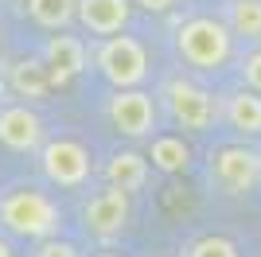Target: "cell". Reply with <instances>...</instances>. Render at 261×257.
Instances as JSON below:
<instances>
[{
  "instance_id": "52a82bcc",
  "label": "cell",
  "mask_w": 261,
  "mask_h": 257,
  "mask_svg": "<svg viewBox=\"0 0 261 257\" xmlns=\"http://www.w3.org/2000/svg\"><path fill=\"white\" fill-rule=\"evenodd\" d=\"M109 125L117 128L125 140H152V133H156L152 94H144L141 86L113 90V97H109Z\"/></svg>"
},
{
  "instance_id": "5bb4252c",
  "label": "cell",
  "mask_w": 261,
  "mask_h": 257,
  "mask_svg": "<svg viewBox=\"0 0 261 257\" xmlns=\"http://www.w3.org/2000/svg\"><path fill=\"white\" fill-rule=\"evenodd\" d=\"M148 160H152V168L164 171V175H184V171H191V164H195V152H191V144H187L184 137L160 133V137L148 140Z\"/></svg>"
},
{
  "instance_id": "d6986e66",
  "label": "cell",
  "mask_w": 261,
  "mask_h": 257,
  "mask_svg": "<svg viewBox=\"0 0 261 257\" xmlns=\"http://www.w3.org/2000/svg\"><path fill=\"white\" fill-rule=\"evenodd\" d=\"M32 257H82V249L74 246V242H66V238H43V242H35Z\"/></svg>"
},
{
  "instance_id": "3957f363",
  "label": "cell",
  "mask_w": 261,
  "mask_h": 257,
  "mask_svg": "<svg viewBox=\"0 0 261 257\" xmlns=\"http://www.w3.org/2000/svg\"><path fill=\"white\" fill-rule=\"evenodd\" d=\"M164 106L172 113V121L184 133H207L218 117H222V101H218L211 90H203L199 82L191 78H172V82H164L160 90Z\"/></svg>"
},
{
  "instance_id": "8992f818",
  "label": "cell",
  "mask_w": 261,
  "mask_h": 257,
  "mask_svg": "<svg viewBox=\"0 0 261 257\" xmlns=\"http://www.w3.org/2000/svg\"><path fill=\"white\" fill-rule=\"evenodd\" d=\"M211 183L230 199L250 195L261 183V152L246 144H222L211 152Z\"/></svg>"
},
{
  "instance_id": "44dd1931",
  "label": "cell",
  "mask_w": 261,
  "mask_h": 257,
  "mask_svg": "<svg viewBox=\"0 0 261 257\" xmlns=\"http://www.w3.org/2000/svg\"><path fill=\"white\" fill-rule=\"evenodd\" d=\"M133 4H137V8H144V12H156V16L175 8V0H133Z\"/></svg>"
},
{
  "instance_id": "30bf717a",
  "label": "cell",
  "mask_w": 261,
  "mask_h": 257,
  "mask_svg": "<svg viewBox=\"0 0 261 257\" xmlns=\"http://www.w3.org/2000/svg\"><path fill=\"white\" fill-rule=\"evenodd\" d=\"M133 16V0H78V23L90 35H121Z\"/></svg>"
},
{
  "instance_id": "277c9868",
  "label": "cell",
  "mask_w": 261,
  "mask_h": 257,
  "mask_svg": "<svg viewBox=\"0 0 261 257\" xmlns=\"http://www.w3.org/2000/svg\"><path fill=\"white\" fill-rule=\"evenodd\" d=\"M94 66L113 90H129L148 78V55L133 35H106L94 47Z\"/></svg>"
},
{
  "instance_id": "ffe728a7",
  "label": "cell",
  "mask_w": 261,
  "mask_h": 257,
  "mask_svg": "<svg viewBox=\"0 0 261 257\" xmlns=\"http://www.w3.org/2000/svg\"><path fill=\"white\" fill-rule=\"evenodd\" d=\"M238 74H242V86H250V90H257V94H261V47H253V51L242 55Z\"/></svg>"
},
{
  "instance_id": "4fadbf2b",
  "label": "cell",
  "mask_w": 261,
  "mask_h": 257,
  "mask_svg": "<svg viewBox=\"0 0 261 257\" xmlns=\"http://www.w3.org/2000/svg\"><path fill=\"white\" fill-rule=\"evenodd\" d=\"M148 168H152L148 156H141V152H133V148H121V152H113L106 160L101 175H106V183L125 187V191L133 195V191H141L144 183H148Z\"/></svg>"
},
{
  "instance_id": "7c38bea8",
  "label": "cell",
  "mask_w": 261,
  "mask_h": 257,
  "mask_svg": "<svg viewBox=\"0 0 261 257\" xmlns=\"http://www.w3.org/2000/svg\"><path fill=\"white\" fill-rule=\"evenodd\" d=\"M222 117L238 137H246V140L261 137V94L250 90V86L222 94Z\"/></svg>"
},
{
  "instance_id": "9a60e30c",
  "label": "cell",
  "mask_w": 261,
  "mask_h": 257,
  "mask_svg": "<svg viewBox=\"0 0 261 257\" xmlns=\"http://www.w3.org/2000/svg\"><path fill=\"white\" fill-rule=\"evenodd\" d=\"M28 16L47 32H63L78 20V0H28Z\"/></svg>"
},
{
  "instance_id": "603a6c76",
  "label": "cell",
  "mask_w": 261,
  "mask_h": 257,
  "mask_svg": "<svg viewBox=\"0 0 261 257\" xmlns=\"http://www.w3.org/2000/svg\"><path fill=\"white\" fill-rule=\"evenodd\" d=\"M94 257H121V253H94Z\"/></svg>"
},
{
  "instance_id": "8fae6325",
  "label": "cell",
  "mask_w": 261,
  "mask_h": 257,
  "mask_svg": "<svg viewBox=\"0 0 261 257\" xmlns=\"http://www.w3.org/2000/svg\"><path fill=\"white\" fill-rule=\"evenodd\" d=\"M43 66L51 82H70L86 70V43L78 39V35H51L43 47Z\"/></svg>"
},
{
  "instance_id": "7a4b0ae2",
  "label": "cell",
  "mask_w": 261,
  "mask_h": 257,
  "mask_svg": "<svg viewBox=\"0 0 261 257\" xmlns=\"http://www.w3.org/2000/svg\"><path fill=\"white\" fill-rule=\"evenodd\" d=\"M234 28L218 16H191L175 28V51L195 70H218L234 55Z\"/></svg>"
},
{
  "instance_id": "5b68a950",
  "label": "cell",
  "mask_w": 261,
  "mask_h": 257,
  "mask_svg": "<svg viewBox=\"0 0 261 257\" xmlns=\"http://www.w3.org/2000/svg\"><path fill=\"white\" fill-rule=\"evenodd\" d=\"M39 171L51 187L74 191L94 175V160H90V148L78 144L74 137H55L43 140V148H39Z\"/></svg>"
},
{
  "instance_id": "ba28073f",
  "label": "cell",
  "mask_w": 261,
  "mask_h": 257,
  "mask_svg": "<svg viewBox=\"0 0 261 257\" xmlns=\"http://www.w3.org/2000/svg\"><path fill=\"white\" fill-rule=\"evenodd\" d=\"M129 214H133L129 191L106 183V191L90 195L86 203H82V230L94 234V238H117L129 226Z\"/></svg>"
},
{
  "instance_id": "2e32d148",
  "label": "cell",
  "mask_w": 261,
  "mask_h": 257,
  "mask_svg": "<svg viewBox=\"0 0 261 257\" xmlns=\"http://www.w3.org/2000/svg\"><path fill=\"white\" fill-rule=\"evenodd\" d=\"M226 23L234 35L246 43H261V0H230L226 4Z\"/></svg>"
},
{
  "instance_id": "e0dca14e",
  "label": "cell",
  "mask_w": 261,
  "mask_h": 257,
  "mask_svg": "<svg viewBox=\"0 0 261 257\" xmlns=\"http://www.w3.org/2000/svg\"><path fill=\"white\" fill-rule=\"evenodd\" d=\"M12 86H16V94L20 97H43L47 86H51V74H47V66H32V63H20L12 70Z\"/></svg>"
},
{
  "instance_id": "ac0fdd59",
  "label": "cell",
  "mask_w": 261,
  "mask_h": 257,
  "mask_svg": "<svg viewBox=\"0 0 261 257\" xmlns=\"http://www.w3.org/2000/svg\"><path fill=\"white\" fill-rule=\"evenodd\" d=\"M187 257H238V246L222 234H203L187 246Z\"/></svg>"
},
{
  "instance_id": "7402d4cb",
  "label": "cell",
  "mask_w": 261,
  "mask_h": 257,
  "mask_svg": "<svg viewBox=\"0 0 261 257\" xmlns=\"http://www.w3.org/2000/svg\"><path fill=\"white\" fill-rule=\"evenodd\" d=\"M0 257H12V242L8 238H0Z\"/></svg>"
},
{
  "instance_id": "6da1fadb",
  "label": "cell",
  "mask_w": 261,
  "mask_h": 257,
  "mask_svg": "<svg viewBox=\"0 0 261 257\" xmlns=\"http://www.w3.org/2000/svg\"><path fill=\"white\" fill-rule=\"evenodd\" d=\"M0 226L8 230L12 238H23V242H43L55 238L59 226H63V214L47 191L39 187H8L0 195Z\"/></svg>"
},
{
  "instance_id": "9c48e42d",
  "label": "cell",
  "mask_w": 261,
  "mask_h": 257,
  "mask_svg": "<svg viewBox=\"0 0 261 257\" xmlns=\"http://www.w3.org/2000/svg\"><path fill=\"white\" fill-rule=\"evenodd\" d=\"M0 148L8 152H39L43 148V117L32 106H4L0 109Z\"/></svg>"
}]
</instances>
